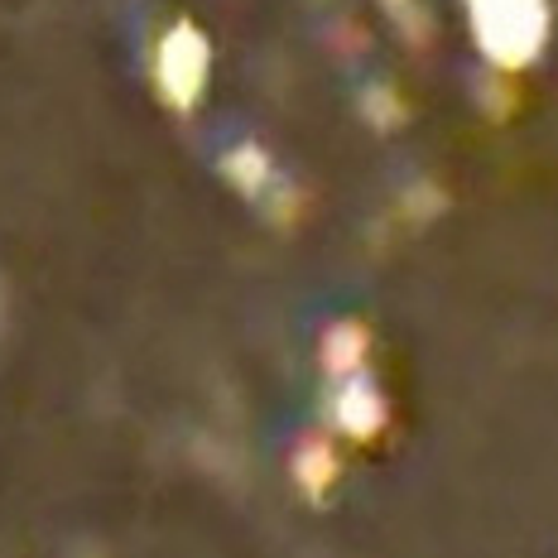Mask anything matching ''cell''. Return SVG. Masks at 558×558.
I'll use <instances>...</instances> for the list:
<instances>
[{
  "label": "cell",
  "mask_w": 558,
  "mask_h": 558,
  "mask_svg": "<svg viewBox=\"0 0 558 558\" xmlns=\"http://www.w3.org/2000/svg\"><path fill=\"white\" fill-rule=\"evenodd\" d=\"M386 5L395 10V15H400V10H410V0H386Z\"/></svg>",
  "instance_id": "5b68a950"
},
{
  "label": "cell",
  "mask_w": 558,
  "mask_h": 558,
  "mask_svg": "<svg viewBox=\"0 0 558 558\" xmlns=\"http://www.w3.org/2000/svg\"><path fill=\"white\" fill-rule=\"evenodd\" d=\"M227 173L241 183V189H260V179H265V149L260 145H236L227 155Z\"/></svg>",
  "instance_id": "277c9868"
},
{
  "label": "cell",
  "mask_w": 558,
  "mask_h": 558,
  "mask_svg": "<svg viewBox=\"0 0 558 558\" xmlns=\"http://www.w3.org/2000/svg\"><path fill=\"white\" fill-rule=\"evenodd\" d=\"M362 107H366V116H371V125H380V131H395V125L404 121V97H400V92H395L390 83L366 87Z\"/></svg>",
  "instance_id": "3957f363"
},
{
  "label": "cell",
  "mask_w": 558,
  "mask_h": 558,
  "mask_svg": "<svg viewBox=\"0 0 558 558\" xmlns=\"http://www.w3.org/2000/svg\"><path fill=\"white\" fill-rule=\"evenodd\" d=\"M207 68H213V44L193 20L169 25V34L155 49V87L173 111H193L207 87Z\"/></svg>",
  "instance_id": "7a4b0ae2"
},
{
  "label": "cell",
  "mask_w": 558,
  "mask_h": 558,
  "mask_svg": "<svg viewBox=\"0 0 558 558\" xmlns=\"http://www.w3.org/2000/svg\"><path fill=\"white\" fill-rule=\"evenodd\" d=\"M472 29L492 63L525 68L549 34V5L544 0H472Z\"/></svg>",
  "instance_id": "6da1fadb"
}]
</instances>
